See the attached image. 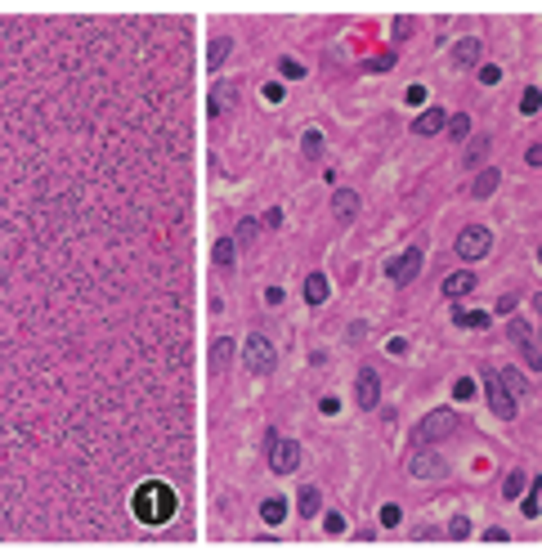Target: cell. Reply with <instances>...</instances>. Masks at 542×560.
Listing matches in <instances>:
<instances>
[{
    "label": "cell",
    "instance_id": "1",
    "mask_svg": "<svg viewBox=\"0 0 542 560\" xmlns=\"http://www.w3.org/2000/svg\"><path fill=\"white\" fill-rule=\"evenodd\" d=\"M175 507H179V498H175V489L170 484H161V480H144L135 489V498H130V511H135V520L139 525H166L170 516H175Z\"/></svg>",
    "mask_w": 542,
    "mask_h": 560
},
{
    "label": "cell",
    "instance_id": "2",
    "mask_svg": "<svg viewBox=\"0 0 542 560\" xmlns=\"http://www.w3.org/2000/svg\"><path fill=\"white\" fill-rule=\"evenodd\" d=\"M480 381H484V399H489L493 408V417H502V422H516V413H520V399L502 386V377H498V368H480Z\"/></svg>",
    "mask_w": 542,
    "mask_h": 560
},
{
    "label": "cell",
    "instance_id": "3",
    "mask_svg": "<svg viewBox=\"0 0 542 560\" xmlns=\"http://www.w3.org/2000/svg\"><path fill=\"white\" fill-rule=\"evenodd\" d=\"M458 431V413L453 408H440V413H426L422 426L413 431V449H431V444L449 440V435Z\"/></svg>",
    "mask_w": 542,
    "mask_h": 560
},
{
    "label": "cell",
    "instance_id": "4",
    "mask_svg": "<svg viewBox=\"0 0 542 560\" xmlns=\"http://www.w3.org/2000/svg\"><path fill=\"white\" fill-rule=\"evenodd\" d=\"M264 449H269V471L287 476L300 467V444L296 440H278V431H264Z\"/></svg>",
    "mask_w": 542,
    "mask_h": 560
},
{
    "label": "cell",
    "instance_id": "5",
    "mask_svg": "<svg viewBox=\"0 0 542 560\" xmlns=\"http://www.w3.org/2000/svg\"><path fill=\"white\" fill-rule=\"evenodd\" d=\"M507 341L516 345V354L525 359L529 372H538V368H542V345L534 341V332H529V323H525V318H511V323H507Z\"/></svg>",
    "mask_w": 542,
    "mask_h": 560
},
{
    "label": "cell",
    "instance_id": "6",
    "mask_svg": "<svg viewBox=\"0 0 542 560\" xmlns=\"http://www.w3.org/2000/svg\"><path fill=\"white\" fill-rule=\"evenodd\" d=\"M453 251H458L462 260H484V255L493 251V233L484 229V224H466L458 233V242H453Z\"/></svg>",
    "mask_w": 542,
    "mask_h": 560
},
{
    "label": "cell",
    "instance_id": "7",
    "mask_svg": "<svg viewBox=\"0 0 542 560\" xmlns=\"http://www.w3.org/2000/svg\"><path fill=\"white\" fill-rule=\"evenodd\" d=\"M242 363H246V372H255V377H269V372H273V363H278V359H273V345L260 336V332H255V336H246Z\"/></svg>",
    "mask_w": 542,
    "mask_h": 560
},
{
    "label": "cell",
    "instance_id": "8",
    "mask_svg": "<svg viewBox=\"0 0 542 560\" xmlns=\"http://www.w3.org/2000/svg\"><path fill=\"white\" fill-rule=\"evenodd\" d=\"M422 260H426L422 246H408L404 255L386 260V278H390V282H417V273H422Z\"/></svg>",
    "mask_w": 542,
    "mask_h": 560
},
{
    "label": "cell",
    "instance_id": "9",
    "mask_svg": "<svg viewBox=\"0 0 542 560\" xmlns=\"http://www.w3.org/2000/svg\"><path fill=\"white\" fill-rule=\"evenodd\" d=\"M359 408H363V413L381 408V377H377L372 368H359Z\"/></svg>",
    "mask_w": 542,
    "mask_h": 560
},
{
    "label": "cell",
    "instance_id": "10",
    "mask_svg": "<svg viewBox=\"0 0 542 560\" xmlns=\"http://www.w3.org/2000/svg\"><path fill=\"white\" fill-rule=\"evenodd\" d=\"M440 130H449V112L435 103V108H422L413 121V135H440Z\"/></svg>",
    "mask_w": 542,
    "mask_h": 560
},
{
    "label": "cell",
    "instance_id": "11",
    "mask_svg": "<svg viewBox=\"0 0 542 560\" xmlns=\"http://www.w3.org/2000/svg\"><path fill=\"white\" fill-rule=\"evenodd\" d=\"M237 103V81H215L211 85V99H206V112L211 117H220V112H229Z\"/></svg>",
    "mask_w": 542,
    "mask_h": 560
},
{
    "label": "cell",
    "instance_id": "12",
    "mask_svg": "<svg viewBox=\"0 0 542 560\" xmlns=\"http://www.w3.org/2000/svg\"><path fill=\"white\" fill-rule=\"evenodd\" d=\"M408 471H413L417 480H444L449 462H444V458H435V453H422V449H417V458H413V467H408Z\"/></svg>",
    "mask_w": 542,
    "mask_h": 560
},
{
    "label": "cell",
    "instance_id": "13",
    "mask_svg": "<svg viewBox=\"0 0 542 560\" xmlns=\"http://www.w3.org/2000/svg\"><path fill=\"white\" fill-rule=\"evenodd\" d=\"M453 59H458V68H480L484 41H480V36H462V41L453 45Z\"/></svg>",
    "mask_w": 542,
    "mask_h": 560
},
{
    "label": "cell",
    "instance_id": "14",
    "mask_svg": "<svg viewBox=\"0 0 542 560\" xmlns=\"http://www.w3.org/2000/svg\"><path fill=\"white\" fill-rule=\"evenodd\" d=\"M475 287H480V278H475L471 269H458V273H449V278H444V296H449V300H462V296H471Z\"/></svg>",
    "mask_w": 542,
    "mask_h": 560
},
{
    "label": "cell",
    "instance_id": "15",
    "mask_svg": "<svg viewBox=\"0 0 542 560\" xmlns=\"http://www.w3.org/2000/svg\"><path fill=\"white\" fill-rule=\"evenodd\" d=\"M332 211H336L341 224H350L359 215V193L354 188H336V193H332Z\"/></svg>",
    "mask_w": 542,
    "mask_h": 560
},
{
    "label": "cell",
    "instance_id": "16",
    "mask_svg": "<svg viewBox=\"0 0 542 560\" xmlns=\"http://www.w3.org/2000/svg\"><path fill=\"white\" fill-rule=\"evenodd\" d=\"M489 139H466V153H462V161H466V170H484V161H489Z\"/></svg>",
    "mask_w": 542,
    "mask_h": 560
},
{
    "label": "cell",
    "instance_id": "17",
    "mask_svg": "<svg viewBox=\"0 0 542 560\" xmlns=\"http://www.w3.org/2000/svg\"><path fill=\"white\" fill-rule=\"evenodd\" d=\"M233 363V341L229 336H215L211 341V372H224Z\"/></svg>",
    "mask_w": 542,
    "mask_h": 560
},
{
    "label": "cell",
    "instance_id": "18",
    "mask_svg": "<svg viewBox=\"0 0 542 560\" xmlns=\"http://www.w3.org/2000/svg\"><path fill=\"white\" fill-rule=\"evenodd\" d=\"M327 296H332L327 273H309V278H305V300H309V305H323Z\"/></svg>",
    "mask_w": 542,
    "mask_h": 560
},
{
    "label": "cell",
    "instance_id": "19",
    "mask_svg": "<svg viewBox=\"0 0 542 560\" xmlns=\"http://www.w3.org/2000/svg\"><path fill=\"white\" fill-rule=\"evenodd\" d=\"M229 54H233V36H215V41L206 45V68H220Z\"/></svg>",
    "mask_w": 542,
    "mask_h": 560
},
{
    "label": "cell",
    "instance_id": "20",
    "mask_svg": "<svg viewBox=\"0 0 542 560\" xmlns=\"http://www.w3.org/2000/svg\"><path fill=\"white\" fill-rule=\"evenodd\" d=\"M300 153H305L309 161H318L323 153H327V139H323V130H305V135H300Z\"/></svg>",
    "mask_w": 542,
    "mask_h": 560
},
{
    "label": "cell",
    "instance_id": "21",
    "mask_svg": "<svg viewBox=\"0 0 542 560\" xmlns=\"http://www.w3.org/2000/svg\"><path fill=\"white\" fill-rule=\"evenodd\" d=\"M318 507H323V493L314 489V484H305V489L296 493V511L300 516H318Z\"/></svg>",
    "mask_w": 542,
    "mask_h": 560
},
{
    "label": "cell",
    "instance_id": "22",
    "mask_svg": "<svg viewBox=\"0 0 542 560\" xmlns=\"http://www.w3.org/2000/svg\"><path fill=\"white\" fill-rule=\"evenodd\" d=\"M498 184H502V170L484 166V170H480V179H475V184H471V193H475V197H489V193H493V188H498Z\"/></svg>",
    "mask_w": 542,
    "mask_h": 560
},
{
    "label": "cell",
    "instance_id": "23",
    "mask_svg": "<svg viewBox=\"0 0 542 560\" xmlns=\"http://www.w3.org/2000/svg\"><path fill=\"white\" fill-rule=\"evenodd\" d=\"M525 484H529V476H525V471H520V467H511L507 471V480H502V498H520V493H525Z\"/></svg>",
    "mask_w": 542,
    "mask_h": 560
},
{
    "label": "cell",
    "instance_id": "24",
    "mask_svg": "<svg viewBox=\"0 0 542 560\" xmlns=\"http://www.w3.org/2000/svg\"><path fill=\"white\" fill-rule=\"evenodd\" d=\"M453 323H458V327L484 332V327H489V314H484V309H453Z\"/></svg>",
    "mask_w": 542,
    "mask_h": 560
},
{
    "label": "cell",
    "instance_id": "25",
    "mask_svg": "<svg viewBox=\"0 0 542 560\" xmlns=\"http://www.w3.org/2000/svg\"><path fill=\"white\" fill-rule=\"evenodd\" d=\"M211 255H215V264H220V269H233V260H237V242H233V238H220Z\"/></svg>",
    "mask_w": 542,
    "mask_h": 560
},
{
    "label": "cell",
    "instance_id": "26",
    "mask_svg": "<svg viewBox=\"0 0 542 560\" xmlns=\"http://www.w3.org/2000/svg\"><path fill=\"white\" fill-rule=\"evenodd\" d=\"M538 498H542V480H534V484H529V498L520 502V511H525L529 520H538V516H542V502H538Z\"/></svg>",
    "mask_w": 542,
    "mask_h": 560
},
{
    "label": "cell",
    "instance_id": "27",
    "mask_svg": "<svg viewBox=\"0 0 542 560\" xmlns=\"http://www.w3.org/2000/svg\"><path fill=\"white\" fill-rule=\"evenodd\" d=\"M260 516H264V525H282V520H287V502L282 498H269L260 507Z\"/></svg>",
    "mask_w": 542,
    "mask_h": 560
},
{
    "label": "cell",
    "instance_id": "28",
    "mask_svg": "<svg viewBox=\"0 0 542 560\" xmlns=\"http://www.w3.org/2000/svg\"><path fill=\"white\" fill-rule=\"evenodd\" d=\"M498 377H502V386H507V390H511V395H516V399H520V395H529V381H525V377H520V372H516V368H502V372H498Z\"/></svg>",
    "mask_w": 542,
    "mask_h": 560
},
{
    "label": "cell",
    "instance_id": "29",
    "mask_svg": "<svg viewBox=\"0 0 542 560\" xmlns=\"http://www.w3.org/2000/svg\"><path fill=\"white\" fill-rule=\"evenodd\" d=\"M278 77H282V81H300V77H305V68H300V59H291V54H282V59H278Z\"/></svg>",
    "mask_w": 542,
    "mask_h": 560
},
{
    "label": "cell",
    "instance_id": "30",
    "mask_svg": "<svg viewBox=\"0 0 542 560\" xmlns=\"http://www.w3.org/2000/svg\"><path fill=\"white\" fill-rule=\"evenodd\" d=\"M255 233H260V220H251V215H246V220L237 224L233 242H237V246H251V242H255Z\"/></svg>",
    "mask_w": 542,
    "mask_h": 560
},
{
    "label": "cell",
    "instance_id": "31",
    "mask_svg": "<svg viewBox=\"0 0 542 560\" xmlns=\"http://www.w3.org/2000/svg\"><path fill=\"white\" fill-rule=\"evenodd\" d=\"M538 108H542V90H538V85H529V90L520 94V112H525V117H534Z\"/></svg>",
    "mask_w": 542,
    "mask_h": 560
},
{
    "label": "cell",
    "instance_id": "32",
    "mask_svg": "<svg viewBox=\"0 0 542 560\" xmlns=\"http://www.w3.org/2000/svg\"><path fill=\"white\" fill-rule=\"evenodd\" d=\"M449 135L453 139H471V117H466V112H453L449 117Z\"/></svg>",
    "mask_w": 542,
    "mask_h": 560
},
{
    "label": "cell",
    "instance_id": "33",
    "mask_svg": "<svg viewBox=\"0 0 542 560\" xmlns=\"http://www.w3.org/2000/svg\"><path fill=\"white\" fill-rule=\"evenodd\" d=\"M453 399H458V404L475 399V381H471V377H458V386H453Z\"/></svg>",
    "mask_w": 542,
    "mask_h": 560
},
{
    "label": "cell",
    "instance_id": "34",
    "mask_svg": "<svg viewBox=\"0 0 542 560\" xmlns=\"http://www.w3.org/2000/svg\"><path fill=\"white\" fill-rule=\"evenodd\" d=\"M323 529H327L332 538H336V534H345V516H341V511H327V516H323Z\"/></svg>",
    "mask_w": 542,
    "mask_h": 560
},
{
    "label": "cell",
    "instance_id": "35",
    "mask_svg": "<svg viewBox=\"0 0 542 560\" xmlns=\"http://www.w3.org/2000/svg\"><path fill=\"white\" fill-rule=\"evenodd\" d=\"M449 538H471V520H466V516H453V520H449Z\"/></svg>",
    "mask_w": 542,
    "mask_h": 560
},
{
    "label": "cell",
    "instance_id": "36",
    "mask_svg": "<svg viewBox=\"0 0 542 560\" xmlns=\"http://www.w3.org/2000/svg\"><path fill=\"white\" fill-rule=\"evenodd\" d=\"M399 520H404V511L390 502V507H381V529H399Z\"/></svg>",
    "mask_w": 542,
    "mask_h": 560
},
{
    "label": "cell",
    "instance_id": "37",
    "mask_svg": "<svg viewBox=\"0 0 542 560\" xmlns=\"http://www.w3.org/2000/svg\"><path fill=\"white\" fill-rule=\"evenodd\" d=\"M408 103H413V108H422V103H426V85H408Z\"/></svg>",
    "mask_w": 542,
    "mask_h": 560
},
{
    "label": "cell",
    "instance_id": "38",
    "mask_svg": "<svg viewBox=\"0 0 542 560\" xmlns=\"http://www.w3.org/2000/svg\"><path fill=\"white\" fill-rule=\"evenodd\" d=\"M516 305H520V296H516V291H507V296L498 300V314H511V309H516Z\"/></svg>",
    "mask_w": 542,
    "mask_h": 560
},
{
    "label": "cell",
    "instance_id": "39",
    "mask_svg": "<svg viewBox=\"0 0 542 560\" xmlns=\"http://www.w3.org/2000/svg\"><path fill=\"white\" fill-rule=\"evenodd\" d=\"M480 81L484 85H498L502 81V68H480Z\"/></svg>",
    "mask_w": 542,
    "mask_h": 560
},
{
    "label": "cell",
    "instance_id": "40",
    "mask_svg": "<svg viewBox=\"0 0 542 560\" xmlns=\"http://www.w3.org/2000/svg\"><path fill=\"white\" fill-rule=\"evenodd\" d=\"M264 99H269V103H282V85L269 81V85H264Z\"/></svg>",
    "mask_w": 542,
    "mask_h": 560
},
{
    "label": "cell",
    "instance_id": "41",
    "mask_svg": "<svg viewBox=\"0 0 542 560\" xmlns=\"http://www.w3.org/2000/svg\"><path fill=\"white\" fill-rule=\"evenodd\" d=\"M408 27H413L408 18H395V45H399V41H408Z\"/></svg>",
    "mask_w": 542,
    "mask_h": 560
},
{
    "label": "cell",
    "instance_id": "42",
    "mask_svg": "<svg viewBox=\"0 0 542 560\" xmlns=\"http://www.w3.org/2000/svg\"><path fill=\"white\" fill-rule=\"evenodd\" d=\"M529 166H542V144H529V153H525Z\"/></svg>",
    "mask_w": 542,
    "mask_h": 560
},
{
    "label": "cell",
    "instance_id": "43",
    "mask_svg": "<svg viewBox=\"0 0 542 560\" xmlns=\"http://www.w3.org/2000/svg\"><path fill=\"white\" fill-rule=\"evenodd\" d=\"M264 224H269V229H278V224H282V211H278V206H273V211H264Z\"/></svg>",
    "mask_w": 542,
    "mask_h": 560
},
{
    "label": "cell",
    "instance_id": "44",
    "mask_svg": "<svg viewBox=\"0 0 542 560\" xmlns=\"http://www.w3.org/2000/svg\"><path fill=\"white\" fill-rule=\"evenodd\" d=\"M318 408H323L327 417H336V413H341V404H336V399H318Z\"/></svg>",
    "mask_w": 542,
    "mask_h": 560
},
{
    "label": "cell",
    "instance_id": "45",
    "mask_svg": "<svg viewBox=\"0 0 542 560\" xmlns=\"http://www.w3.org/2000/svg\"><path fill=\"white\" fill-rule=\"evenodd\" d=\"M534 309H538V318H542V296H534ZM538 345H542V336H538Z\"/></svg>",
    "mask_w": 542,
    "mask_h": 560
},
{
    "label": "cell",
    "instance_id": "46",
    "mask_svg": "<svg viewBox=\"0 0 542 560\" xmlns=\"http://www.w3.org/2000/svg\"><path fill=\"white\" fill-rule=\"evenodd\" d=\"M538 264H542V246H538Z\"/></svg>",
    "mask_w": 542,
    "mask_h": 560
}]
</instances>
